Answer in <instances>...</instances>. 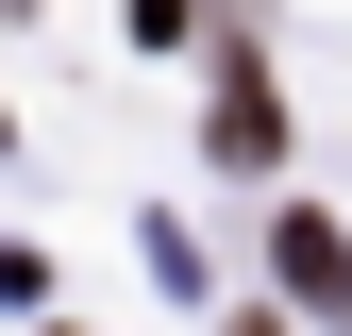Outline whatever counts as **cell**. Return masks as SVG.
<instances>
[{
	"mask_svg": "<svg viewBox=\"0 0 352 336\" xmlns=\"http://www.w3.org/2000/svg\"><path fill=\"white\" fill-rule=\"evenodd\" d=\"M285 269L319 286V303H352V252H336V219H285Z\"/></svg>",
	"mask_w": 352,
	"mask_h": 336,
	"instance_id": "6da1fadb",
	"label": "cell"
}]
</instances>
